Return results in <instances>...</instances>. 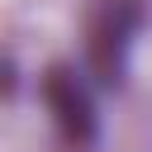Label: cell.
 Instances as JSON below:
<instances>
[{"mask_svg":"<svg viewBox=\"0 0 152 152\" xmlns=\"http://www.w3.org/2000/svg\"><path fill=\"white\" fill-rule=\"evenodd\" d=\"M142 24H147L142 0H100V10L90 14V71H95L100 86L124 81L128 52H133Z\"/></svg>","mask_w":152,"mask_h":152,"instance_id":"6da1fadb","label":"cell"},{"mask_svg":"<svg viewBox=\"0 0 152 152\" xmlns=\"http://www.w3.org/2000/svg\"><path fill=\"white\" fill-rule=\"evenodd\" d=\"M43 104H48V114H52V124H57V133H62V142L66 147H90L95 138H100V114H95V95H90V86L81 81V71H71V66H48V76H43Z\"/></svg>","mask_w":152,"mask_h":152,"instance_id":"7a4b0ae2","label":"cell"}]
</instances>
